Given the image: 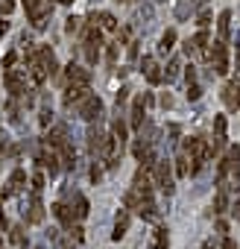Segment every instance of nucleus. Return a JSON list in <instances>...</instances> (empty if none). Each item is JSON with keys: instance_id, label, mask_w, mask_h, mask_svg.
<instances>
[{"instance_id": "obj_1", "label": "nucleus", "mask_w": 240, "mask_h": 249, "mask_svg": "<svg viewBox=\"0 0 240 249\" xmlns=\"http://www.w3.org/2000/svg\"><path fill=\"white\" fill-rule=\"evenodd\" d=\"M205 56L214 62V71H217L220 76H225V73H228V53H225V41H223V38H217V41H208V47H205Z\"/></svg>"}, {"instance_id": "obj_2", "label": "nucleus", "mask_w": 240, "mask_h": 249, "mask_svg": "<svg viewBox=\"0 0 240 249\" xmlns=\"http://www.w3.org/2000/svg\"><path fill=\"white\" fill-rule=\"evenodd\" d=\"M150 170H153V173H150V176H153V182H155V185H158L167 196H170V194L176 191V185H173V173H170V164H167L164 159H158Z\"/></svg>"}, {"instance_id": "obj_3", "label": "nucleus", "mask_w": 240, "mask_h": 249, "mask_svg": "<svg viewBox=\"0 0 240 249\" xmlns=\"http://www.w3.org/2000/svg\"><path fill=\"white\" fill-rule=\"evenodd\" d=\"M24 9H27V15H30V21H33V27H35V30L47 27L50 6L44 3V0H24Z\"/></svg>"}, {"instance_id": "obj_4", "label": "nucleus", "mask_w": 240, "mask_h": 249, "mask_svg": "<svg viewBox=\"0 0 240 249\" xmlns=\"http://www.w3.org/2000/svg\"><path fill=\"white\" fill-rule=\"evenodd\" d=\"M76 111H79L82 120H100V117H103V100L94 97V94H88V97L76 106Z\"/></svg>"}, {"instance_id": "obj_5", "label": "nucleus", "mask_w": 240, "mask_h": 249, "mask_svg": "<svg viewBox=\"0 0 240 249\" xmlns=\"http://www.w3.org/2000/svg\"><path fill=\"white\" fill-rule=\"evenodd\" d=\"M24 188H27V173H24L21 167H15L12 176H9V182H6V188H3V194H0V199H9L12 194H18V191H24Z\"/></svg>"}, {"instance_id": "obj_6", "label": "nucleus", "mask_w": 240, "mask_h": 249, "mask_svg": "<svg viewBox=\"0 0 240 249\" xmlns=\"http://www.w3.org/2000/svg\"><path fill=\"white\" fill-rule=\"evenodd\" d=\"M100 44H103L100 33H97V30H88V36H85V59H88V62H97Z\"/></svg>"}, {"instance_id": "obj_7", "label": "nucleus", "mask_w": 240, "mask_h": 249, "mask_svg": "<svg viewBox=\"0 0 240 249\" xmlns=\"http://www.w3.org/2000/svg\"><path fill=\"white\" fill-rule=\"evenodd\" d=\"M68 82L70 85H82V88H88V82H91V73L85 71V68H79V65H68Z\"/></svg>"}, {"instance_id": "obj_8", "label": "nucleus", "mask_w": 240, "mask_h": 249, "mask_svg": "<svg viewBox=\"0 0 240 249\" xmlns=\"http://www.w3.org/2000/svg\"><path fill=\"white\" fill-rule=\"evenodd\" d=\"M27 220L30 223H41L44 220V202H41V194L38 191L30 194V214H27Z\"/></svg>"}, {"instance_id": "obj_9", "label": "nucleus", "mask_w": 240, "mask_h": 249, "mask_svg": "<svg viewBox=\"0 0 240 249\" xmlns=\"http://www.w3.org/2000/svg\"><path fill=\"white\" fill-rule=\"evenodd\" d=\"M56 156H59V161H62L65 170H73V167H76V153H73L70 141H65L62 147H56Z\"/></svg>"}, {"instance_id": "obj_10", "label": "nucleus", "mask_w": 240, "mask_h": 249, "mask_svg": "<svg viewBox=\"0 0 240 249\" xmlns=\"http://www.w3.org/2000/svg\"><path fill=\"white\" fill-rule=\"evenodd\" d=\"M205 44H208V36L205 33H196L193 38L185 41V53L188 56H199V53H205Z\"/></svg>"}, {"instance_id": "obj_11", "label": "nucleus", "mask_w": 240, "mask_h": 249, "mask_svg": "<svg viewBox=\"0 0 240 249\" xmlns=\"http://www.w3.org/2000/svg\"><path fill=\"white\" fill-rule=\"evenodd\" d=\"M141 71H144V76H147L153 85H158V82L164 79V73L158 71V65H155V59H153V56H147V59L141 62Z\"/></svg>"}, {"instance_id": "obj_12", "label": "nucleus", "mask_w": 240, "mask_h": 249, "mask_svg": "<svg viewBox=\"0 0 240 249\" xmlns=\"http://www.w3.org/2000/svg\"><path fill=\"white\" fill-rule=\"evenodd\" d=\"M105 138H108V135H105L100 126H91V129H88V147H91V153H94V156H100V153H103Z\"/></svg>"}, {"instance_id": "obj_13", "label": "nucleus", "mask_w": 240, "mask_h": 249, "mask_svg": "<svg viewBox=\"0 0 240 249\" xmlns=\"http://www.w3.org/2000/svg\"><path fill=\"white\" fill-rule=\"evenodd\" d=\"M223 100H225L228 108H237L240 106V79H234V82H228L223 88Z\"/></svg>"}, {"instance_id": "obj_14", "label": "nucleus", "mask_w": 240, "mask_h": 249, "mask_svg": "<svg viewBox=\"0 0 240 249\" xmlns=\"http://www.w3.org/2000/svg\"><path fill=\"white\" fill-rule=\"evenodd\" d=\"M126 231H129V211H126V208H120V211H117V217H114V231H111V237H114V240H120Z\"/></svg>"}, {"instance_id": "obj_15", "label": "nucleus", "mask_w": 240, "mask_h": 249, "mask_svg": "<svg viewBox=\"0 0 240 249\" xmlns=\"http://www.w3.org/2000/svg\"><path fill=\"white\" fill-rule=\"evenodd\" d=\"M3 79H6V88H9L15 97H18V94H24V76H21L18 71H6V76H3Z\"/></svg>"}, {"instance_id": "obj_16", "label": "nucleus", "mask_w": 240, "mask_h": 249, "mask_svg": "<svg viewBox=\"0 0 240 249\" xmlns=\"http://www.w3.org/2000/svg\"><path fill=\"white\" fill-rule=\"evenodd\" d=\"M73 220H85L88 217V211H91V205H88V199L82 196V194H73Z\"/></svg>"}, {"instance_id": "obj_17", "label": "nucleus", "mask_w": 240, "mask_h": 249, "mask_svg": "<svg viewBox=\"0 0 240 249\" xmlns=\"http://www.w3.org/2000/svg\"><path fill=\"white\" fill-rule=\"evenodd\" d=\"M53 214H56V220H59L62 226H68V229L73 226V211H70L65 202H56V205H53Z\"/></svg>"}, {"instance_id": "obj_18", "label": "nucleus", "mask_w": 240, "mask_h": 249, "mask_svg": "<svg viewBox=\"0 0 240 249\" xmlns=\"http://www.w3.org/2000/svg\"><path fill=\"white\" fill-rule=\"evenodd\" d=\"M167 246H170V234H167V229L161 226V229L153 231V243H150V249H167Z\"/></svg>"}, {"instance_id": "obj_19", "label": "nucleus", "mask_w": 240, "mask_h": 249, "mask_svg": "<svg viewBox=\"0 0 240 249\" xmlns=\"http://www.w3.org/2000/svg\"><path fill=\"white\" fill-rule=\"evenodd\" d=\"M9 240H12L15 246H21V249H30L27 234H24V226H12V229H9Z\"/></svg>"}, {"instance_id": "obj_20", "label": "nucleus", "mask_w": 240, "mask_h": 249, "mask_svg": "<svg viewBox=\"0 0 240 249\" xmlns=\"http://www.w3.org/2000/svg\"><path fill=\"white\" fill-rule=\"evenodd\" d=\"M132 126H135V129L144 126V97H138L135 106H132Z\"/></svg>"}, {"instance_id": "obj_21", "label": "nucleus", "mask_w": 240, "mask_h": 249, "mask_svg": "<svg viewBox=\"0 0 240 249\" xmlns=\"http://www.w3.org/2000/svg\"><path fill=\"white\" fill-rule=\"evenodd\" d=\"M111 138H114L117 144H123V141H126V126H123V120H120V117L111 120Z\"/></svg>"}, {"instance_id": "obj_22", "label": "nucleus", "mask_w": 240, "mask_h": 249, "mask_svg": "<svg viewBox=\"0 0 240 249\" xmlns=\"http://www.w3.org/2000/svg\"><path fill=\"white\" fill-rule=\"evenodd\" d=\"M173 44H176V33H173V30H167V33L161 36V44H158V53H170V50H173Z\"/></svg>"}, {"instance_id": "obj_23", "label": "nucleus", "mask_w": 240, "mask_h": 249, "mask_svg": "<svg viewBox=\"0 0 240 249\" xmlns=\"http://www.w3.org/2000/svg\"><path fill=\"white\" fill-rule=\"evenodd\" d=\"M138 211H141V217H144V220H158V208H155V202H153V199H147Z\"/></svg>"}, {"instance_id": "obj_24", "label": "nucleus", "mask_w": 240, "mask_h": 249, "mask_svg": "<svg viewBox=\"0 0 240 249\" xmlns=\"http://www.w3.org/2000/svg\"><path fill=\"white\" fill-rule=\"evenodd\" d=\"M228 21H231V12H228V9H225V12H220V21H217V27H220V38H225V36H228V30H231V24H228Z\"/></svg>"}, {"instance_id": "obj_25", "label": "nucleus", "mask_w": 240, "mask_h": 249, "mask_svg": "<svg viewBox=\"0 0 240 249\" xmlns=\"http://www.w3.org/2000/svg\"><path fill=\"white\" fill-rule=\"evenodd\" d=\"M176 176H190V164H188V156H179L176 159Z\"/></svg>"}, {"instance_id": "obj_26", "label": "nucleus", "mask_w": 240, "mask_h": 249, "mask_svg": "<svg viewBox=\"0 0 240 249\" xmlns=\"http://www.w3.org/2000/svg\"><path fill=\"white\" fill-rule=\"evenodd\" d=\"M135 21H138V24H150V21H153V6H141V9L135 12Z\"/></svg>"}, {"instance_id": "obj_27", "label": "nucleus", "mask_w": 240, "mask_h": 249, "mask_svg": "<svg viewBox=\"0 0 240 249\" xmlns=\"http://www.w3.org/2000/svg\"><path fill=\"white\" fill-rule=\"evenodd\" d=\"M179 68H182V65H179V59H173V62L167 65V71H164V79H167V82H173V79L179 76Z\"/></svg>"}, {"instance_id": "obj_28", "label": "nucleus", "mask_w": 240, "mask_h": 249, "mask_svg": "<svg viewBox=\"0 0 240 249\" xmlns=\"http://www.w3.org/2000/svg\"><path fill=\"white\" fill-rule=\"evenodd\" d=\"M100 24H103V30H117V21H114L111 12H103L100 15Z\"/></svg>"}, {"instance_id": "obj_29", "label": "nucleus", "mask_w": 240, "mask_h": 249, "mask_svg": "<svg viewBox=\"0 0 240 249\" xmlns=\"http://www.w3.org/2000/svg\"><path fill=\"white\" fill-rule=\"evenodd\" d=\"M225 161H228V164H240V147H237V144L228 147V159H225Z\"/></svg>"}, {"instance_id": "obj_30", "label": "nucleus", "mask_w": 240, "mask_h": 249, "mask_svg": "<svg viewBox=\"0 0 240 249\" xmlns=\"http://www.w3.org/2000/svg\"><path fill=\"white\" fill-rule=\"evenodd\" d=\"M188 12H190V0H182L176 6V18H188Z\"/></svg>"}, {"instance_id": "obj_31", "label": "nucleus", "mask_w": 240, "mask_h": 249, "mask_svg": "<svg viewBox=\"0 0 240 249\" xmlns=\"http://www.w3.org/2000/svg\"><path fill=\"white\" fill-rule=\"evenodd\" d=\"M70 237H73L76 243H82V240H85V231H82V226H76V223H73V226H70Z\"/></svg>"}, {"instance_id": "obj_32", "label": "nucleus", "mask_w": 240, "mask_h": 249, "mask_svg": "<svg viewBox=\"0 0 240 249\" xmlns=\"http://www.w3.org/2000/svg\"><path fill=\"white\" fill-rule=\"evenodd\" d=\"M188 97H190V100H199V97H202V88H199L196 82H190V85H188Z\"/></svg>"}, {"instance_id": "obj_33", "label": "nucleus", "mask_w": 240, "mask_h": 249, "mask_svg": "<svg viewBox=\"0 0 240 249\" xmlns=\"http://www.w3.org/2000/svg\"><path fill=\"white\" fill-rule=\"evenodd\" d=\"M33 191H38V194L44 191V173H35L33 176Z\"/></svg>"}, {"instance_id": "obj_34", "label": "nucleus", "mask_w": 240, "mask_h": 249, "mask_svg": "<svg viewBox=\"0 0 240 249\" xmlns=\"http://www.w3.org/2000/svg\"><path fill=\"white\" fill-rule=\"evenodd\" d=\"M100 179H103V167H100V164H94V167H91V182L97 185Z\"/></svg>"}, {"instance_id": "obj_35", "label": "nucleus", "mask_w": 240, "mask_h": 249, "mask_svg": "<svg viewBox=\"0 0 240 249\" xmlns=\"http://www.w3.org/2000/svg\"><path fill=\"white\" fill-rule=\"evenodd\" d=\"M79 21L82 18H68V33H76L79 30Z\"/></svg>"}, {"instance_id": "obj_36", "label": "nucleus", "mask_w": 240, "mask_h": 249, "mask_svg": "<svg viewBox=\"0 0 240 249\" xmlns=\"http://www.w3.org/2000/svg\"><path fill=\"white\" fill-rule=\"evenodd\" d=\"M50 114H53L50 108H41V117H38V120H41V126H47V123H50Z\"/></svg>"}, {"instance_id": "obj_37", "label": "nucleus", "mask_w": 240, "mask_h": 249, "mask_svg": "<svg viewBox=\"0 0 240 249\" xmlns=\"http://www.w3.org/2000/svg\"><path fill=\"white\" fill-rule=\"evenodd\" d=\"M217 231L225 237V234H228V223H225V220H217Z\"/></svg>"}, {"instance_id": "obj_38", "label": "nucleus", "mask_w": 240, "mask_h": 249, "mask_svg": "<svg viewBox=\"0 0 240 249\" xmlns=\"http://www.w3.org/2000/svg\"><path fill=\"white\" fill-rule=\"evenodd\" d=\"M223 249H237V243H234V240L225 234V237H223Z\"/></svg>"}, {"instance_id": "obj_39", "label": "nucleus", "mask_w": 240, "mask_h": 249, "mask_svg": "<svg viewBox=\"0 0 240 249\" xmlns=\"http://www.w3.org/2000/svg\"><path fill=\"white\" fill-rule=\"evenodd\" d=\"M0 12H12V0H0Z\"/></svg>"}, {"instance_id": "obj_40", "label": "nucleus", "mask_w": 240, "mask_h": 249, "mask_svg": "<svg viewBox=\"0 0 240 249\" xmlns=\"http://www.w3.org/2000/svg\"><path fill=\"white\" fill-rule=\"evenodd\" d=\"M208 24H211V15H208V12H202V15H199V27H208Z\"/></svg>"}, {"instance_id": "obj_41", "label": "nucleus", "mask_w": 240, "mask_h": 249, "mask_svg": "<svg viewBox=\"0 0 240 249\" xmlns=\"http://www.w3.org/2000/svg\"><path fill=\"white\" fill-rule=\"evenodd\" d=\"M0 229H6V214H3V199H0Z\"/></svg>"}, {"instance_id": "obj_42", "label": "nucleus", "mask_w": 240, "mask_h": 249, "mask_svg": "<svg viewBox=\"0 0 240 249\" xmlns=\"http://www.w3.org/2000/svg\"><path fill=\"white\" fill-rule=\"evenodd\" d=\"M6 30H9V21H0V38L6 36Z\"/></svg>"}, {"instance_id": "obj_43", "label": "nucleus", "mask_w": 240, "mask_h": 249, "mask_svg": "<svg viewBox=\"0 0 240 249\" xmlns=\"http://www.w3.org/2000/svg\"><path fill=\"white\" fill-rule=\"evenodd\" d=\"M202 249H214V243H205V246H202Z\"/></svg>"}, {"instance_id": "obj_44", "label": "nucleus", "mask_w": 240, "mask_h": 249, "mask_svg": "<svg viewBox=\"0 0 240 249\" xmlns=\"http://www.w3.org/2000/svg\"><path fill=\"white\" fill-rule=\"evenodd\" d=\"M56 3H73V0H56Z\"/></svg>"}, {"instance_id": "obj_45", "label": "nucleus", "mask_w": 240, "mask_h": 249, "mask_svg": "<svg viewBox=\"0 0 240 249\" xmlns=\"http://www.w3.org/2000/svg\"><path fill=\"white\" fill-rule=\"evenodd\" d=\"M237 71H240V53H237Z\"/></svg>"}, {"instance_id": "obj_46", "label": "nucleus", "mask_w": 240, "mask_h": 249, "mask_svg": "<svg viewBox=\"0 0 240 249\" xmlns=\"http://www.w3.org/2000/svg\"><path fill=\"white\" fill-rule=\"evenodd\" d=\"M38 249H41V246H38Z\"/></svg>"}]
</instances>
